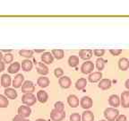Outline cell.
Wrapping results in <instances>:
<instances>
[{"label": "cell", "mask_w": 129, "mask_h": 121, "mask_svg": "<svg viewBox=\"0 0 129 121\" xmlns=\"http://www.w3.org/2000/svg\"><path fill=\"white\" fill-rule=\"evenodd\" d=\"M3 59V54H2V51H0V61H2Z\"/></svg>", "instance_id": "obj_43"}, {"label": "cell", "mask_w": 129, "mask_h": 121, "mask_svg": "<svg viewBox=\"0 0 129 121\" xmlns=\"http://www.w3.org/2000/svg\"><path fill=\"white\" fill-rule=\"evenodd\" d=\"M37 101V98L33 93H25L22 97V102L28 107L34 105Z\"/></svg>", "instance_id": "obj_2"}, {"label": "cell", "mask_w": 129, "mask_h": 121, "mask_svg": "<svg viewBox=\"0 0 129 121\" xmlns=\"http://www.w3.org/2000/svg\"><path fill=\"white\" fill-rule=\"evenodd\" d=\"M36 70L37 72L41 75L42 76H45L48 74V67H47L46 65L43 64L42 62H37L36 63Z\"/></svg>", "instance_id": "obj_8"}, {"label": "cell", "mask_w": 129, "mask_h": 121, "mask_svg": "<svg viewBox=\"0 0 129 121\" xmlns=\"http://www.w3.org/2000/svg\"><path fill=\"white\" fill-rule=\"evenodd\" d=\"M35 121H47V120H45V119H43V118H38V119H36Z\"/></svg>", "instance_id": "obj_45"}, {"label": "cell", "mask_w": 129, "mask_h": 121, "mask_svg": "<svg viewBox=\"0 0 129 121\" xmlns=\"http://www.w3.org/2000/svg\"><path fill=\"white\" fill-rule=\"evenodd\" d=\"M87 85V80L85 78H80L76 81V83H75V88L79 91L81 90H83V89L86 87Z\"/></svg>", "instance_id": "obj_27"}, {"label": "cell", "mask_w": 129, "mask_h": 121, "mask_svg": "<svg viewBox=\"0 0 129 121\" xmlns=\"http://www.w3.org/2000/svg\"><path fill=\"white\" fill-rule=\"evenodd\" d=\"M109 52L112 56H118L122 53V49H119V48H111L109 49Z\"/></svg>", "instance_id": "obj_37"}, {"label": "cell", "mask_w": 129, "mask_h": 121, "mask_svg": "<svg viewBox=\"0 0 129 121\" xmlns=\"http://www.w3.org/2000/svg\"><path fill=\"white\" fill-rule=\"evenodd\" d=\"M3 52H6V53H10L11 52V49H5V50H3Z\"/></svg>", "instance_id": "obj_44"}, {"label": "cell", "mask_w": 129, "mask_h": 121, "mask_svg": "<svg viewBox=\"0 0 129 121\" xmlns=\"http://www.w3.org/2000/svg\"><path fill=\"white\" fill-rule=\"evenodd\" d=\"M111 84H112V83H111L110 79L104 78V79H101V80L100 81L99 84H98V87H99L100 89H101V90H103V91H105V90H109V89L111 87Z\"/></svg>", "instance_id": "obj_17"}, {"label": "cell", "mask_w": 129, "mask_h": 121, "mask_svg": "<svg viewBox=\"0 0 129 121\" xmlns=\"http://www.w3.org/2000/svg\"><path fill=\"white\" fill-rule=\"evenodd\" d=\"M24 121H30V120H29V119H25Z\"/></svg>", "instance_id": "obj_46"}, {"label": "cell", "mask_w": 129, "mask_h": 121, "mask_svg": "<svg viewBox=\"0 0 129 121\" xmlns=\"http://www.w3.org/2000/svg\"><path fill=\"white\" fill-rule=\"evenodd\" d=\"M101 78H102V73L97 71V72H92L91 74H90L88 80L91 83H97V82L101 81Z\"/></svg>", "instance_id": "obj_16"}, {"label": "cell", "mask_w": 129, "mask_h": 121, "mask_svg": "<svg viewBox=\"0 0 129 121\" xmlns=\"http://www.w3.org/2000/svg\"><path fill=\"white\" fill-rule=\"evenodd\" d=\"M9 104L8 99L5 95L0 94V108H6Z\"/></svg>", "instance_id": "obj_31"}, {"label": "cell", "mask_w": 129, "mask_h": 121, "mask_svg": "<svg viewBox=\"0 0 129 121\" xmlns=\"http://www.w3.org/2000/svg\"><path fill=\"white\" fill-rule=\"evenodd\" d=\"M58 83L62 88L64 89H68L72 84V81L68 76H62L59 78Z\"/></svg>", "instance_id": "obj_14"}, {"label": "cell", "mask_w": 129, "mask_h": 121, "mask_svg": "<svg viewBox=\"0 0 129 121\" xmlns=\"http://www.w3.org/2000/svg\"><path fill=\"white\" fill-rule=\"evenodd\" d=\"M54 75H55V76H56V77H58V78H60V77H62L63 75H64V70H63L61 67H57V68L55 69Z\"/></svg>", "instance_id": "obj_36"}, {"label": "cell", "mask_w": 129, "mask_h": 121, "mask_svg": "<svg viewBox=\"0 0 129 121\" xmlns=\"http://www.w3.org/2000/svg\"><path fill=\"white\" fill-rule=\"evenodd\" d=\"M100 121H107V120H100Z\"/></svg>", "instance_id": "obj_47"}, {"label": "cell", "mask_w": 129, "mask_h": 121, "mask_svg": "<svg viewBox=\"0 0 129 121\" xmlns=\"http://www.w3.org/2000/svg\"><path fill=\"white\" fill-rule=\"evenodd\" d=\"M92 52L98 57H102V56H104L105 54V49H102V48L101 49V48H95V49L92 50Z\"/></svg>", "instance_id": "obj_34"}, {"label": "cell", "mask_w": 129, "mask_h": 121, "mask_svg": "<svg viewBox=\"0 0 129 121\" xmlns=\"http://www.w3.org/2000/svg\"><path fill=\"white\" fill-rule=\"evenodd\" d=\"M54 109L59 112H64V104L62 101H56L54 105Z\"/></svg>", "instance_id": "obj_33"}, {"label": "cell", "mask_w": 129, "mask_h": 121, "mask_svg": "<svg viewBox=\"0 0 129 121\" xmlns=\"http://www.w3.org/2000/svg\"><path fill=\"white\" fill-rule=\"evenodd\" d=\"M106 65V60L103 59L102 57H98L96 60V67L99 70V72H101V70H103Z\"/></svg>", "instance_id": "obj_29"}, {"label": "cell", "mask_w": 129, "mask_h": 121, "mask_svg": "<svg viewBox=\"0 0 129 121\" xmlns=\"http://www.w3.org/2000/svg\"><path fill=\"white\" fill-rule=\"evenodd\" d=\"M80 105L81 107L84 109H89L92 107L93 105V101L91 100V97L89 96H83L80 101Z\"/></svg>", "instance_id": "obj_5"}, {"label": "cell", "mask_w": 129, "mask_h": 121, "mask_svg": "<svg viewBox=\"0 0 129 121\" xmlns=\"http://www.w3.org/2000/svg\"><path fill=\"white\" fill-rule=\"evenodd\" d=\"M21 69V64L19 62H14L8 67L7 72L9 74H16Z\"/></svg>", "instance_id": "obj_22"}, {"label": "cell", "mask_w": 129, "mask_h": 121, "mask_svg": "<svg viewBox=\"0 0 129 121\" xmlns=\"http://www.w3.org/2000/svg\"><path fill=\"white\" fill-rule=\"evenodd\" d=\"M36 98L40 103H46L48 99V94L47 92L43 91V90H40V91H39L37 93Z\"/></svg>", "instance_id": "obj_20"}, {"label": "cell", "mask_w": 129, "mask_h": 121, "mask_svg": "<svg viewBox=\"0 0 129 121\" xmlns=\"http://www.w3.org/2000/svg\"><path fill=\"white\" fill-rule=\"evenodd\" d=\"M66 117V113L59 112L56 109H52L50 112V118L53 121H62Z\"/></svg>", "instance_id": "obj_7"}, {"label": "cell", "mask_w": 129, "mask_h": 121, "mask_svg": "<svg viewBox=\"0 0 129 121\" xmlns=\"http://www.w3.org/2000/svg\"><path fill=\"white\" fill-rule=\"evenodd\" d=\"M119 116V111L118 109H115V108L109 107L104 110V117L105 118L109 121H114L117 119V117Z\"/></svg>", "instance_id": "obj_1"}, {"label": "cell", "mask_w": 129, "mask_h": 121, "mask_svg": "<svg viewBox=\"0 0 129 121\" xmlns=\"http://www.w3.org/2000/svg\"><path fill=\"white\" fill-rule=\"evenodd\" d=\"M6 68V66H5V63L2 62V61H0V72H3Z\"/></svg>", "instance_id": "obj_40"}, {"label": "cell", "mask_w": 129, "mask_h": 121, "mask_svg": "<svg viewBox=\"0 0 129 121\" xmlns=\"http://www.w3.org/2000/svg\"><path fill=\"white\" fill-rule=\"evenodd\" d=\"M70 121H81V115L79 113H72L70 115Z\"/></svg>", "instance_id": "obj_35"}, {"label": "cell", "mask_w": 129, "mask_h": 121, "mask_svg": "<svg viewBox=\"0 0 129 121\" xmlns=\"http://www.w3.org/2000/svg\"><path fill=\"white\" fill-rule=\"evenodd\" d=\"M24 120H25V118L21 117V116L18 115V114H17L16 116H14V117L13 118V121H24Z\"/></svg>", "instance_id": "obj_38"}, {"label": "cell", "mask_w": 129, "mask_h": 121, "mask_svg": "<svg viewBox=\"0 0 129 121\" xmlns=\"http://www.w3.org/2000/svg\"><path fill=\"white\" fill-rule=\"evenodd\" d=\"M21 67L23 71L25 72H29L32 69L33 67V64L30 60L29 59H24L23 61H22V64H21Z\"/></svg>", "instance_id": "obj_24"}, {"label": "cell", "mask_w": 129, "mask_h": 121, "mask_svg": "<svg viewBox=\"0 0 129 121\" xmlns=\"http://www.w3.org/2000/svg\"><path fill=\"white\" fill-rule=\"evenodd\" d=\"M118 67L120 70L125 71L129 68V60L126 57H122L118 60Z\"/></svg>", "instance_id": "obj_23"}, {"label": "cell", "mask_w": 129, "mask_h": 121, "mask_svg": "<svg viewBox=\"0 0 129 121\" xmlns=\"http://www.w3.org/2000/svg\"><path fill=\"white\" fill-rule=\"evenodd\" d=\"M116 121H126V116L125 115H119L117 117Z\"/></svg>", "instance_id": "obj_39"}, {"label": "cell", "mask_w": 129, "mask_h": 121, "mask_svg": "<svg viewBox=\"0 0 129 121\" xmlns=\"http://www.w3.org/2000/svg\"><path fill=\"white\" fill-rule=\"evenodd\" d=\"M4 93H5V96H6L7 99L14 100V99H16V98H17V96H18V94H17V92L15 91V89L10 88V87L6 88Z\"/></svg>", "instance_id": "obj_19"}, {"label": "cell", "mask_w": 129, "mask_h": 121, "mask_svg": "<svg viewBox=\"0 0 129 121\" xmlns=\"http://www.w3.org/2000/svg\"><path fill=\"white\" fill-rule=\"evenodd\" d=\"M125 86L126 87V89H128V90H129V79H127V80L125 81Z\"/></svg>", "instance_id": "obj_42"}, {"label": "cell", "mask_w": 129, "mask_h": 121, "mask_svg": "<svg viewBox=\"0 0 129 121\" xmlns=\"http://www.w3.org/2000/svg\"><path fill=\"white\" fill-rule=\"evenodd\" d=\"M51 54L54 56L55 58L57 59V60H60L64 57V51L61 48H55V49H52L51 51Z\"/></svg>", "instance_id": "obj_26"}, {"label": "cell", "mask_w": 129, "mask_h": 121, "mask_svg": "<svg viewBox=\"0 0 129 121\" xmlns=\"http://www.w3.org/2000/svg\"><path fill=\"white\" fill-rule=\"evenodd\" d=\"M92 50L91 49H89V48H85V49H81L79 51V56H80V58L83 59V60H89V59L91 58V56H92Z\"/></svg>", "instance_id": "obj_11"}, {"label": "cell", "mask_w": 129, "mask_h": 121, "mask_svg": "<svg viewBox=\"0 0 129 121\" xmlns=\"http://www.w3.org/2000/svg\"><path fill=\"white\" fill-rule=\"evenodd\" d=\"M24 83V76L22 75V74H18L14 76V80H13L12 85L14 87V89H17L22 87V83Z\"/></svg>", "instance_id": "obj_6"}, {"label": "cell", "mask_w": 129, "mask_h": 121, "mask_svg": "<svg viewBox=\"0 0 129 121\" xmlns=\"http://www.w3.org/2000/svg\"><path fill=\"white\" fill-rule=\"evenodd\" d=\"M41 61L45 65H50L54 61V56L50 52H44L41 55Z\"/></svg>", "instance_id": "obj_15"}, {"label": "cell", "mask_w": 129, "mask_h": 121, "mask_svg": "<svg viewBox=\"0 0 129 121\" xmlns=\"http://www.w3.org/2000/svg\"><path fill=\"white\" fill-rule=\"evenodd\" d=\"M49 83H50V81H49L48 77L46 76H40L37 80V84L41 88H46L49 85Z\"/></svg>", "instance_id": "obj_21"}, {"label": "cell", "mask_w": 129, "mask_h": 121, "mask_svg": "<svg viewBox=\"0 0 129 121\" xmlns=\"http://www.w3.org/2000/svg\"><path fill=\"white\" fill-rule=\"evenodd\" d=\"M0 83L3 87L5 88H8L12 84V79H11V76L7 74H4L1 76V79H0Z\"/></svg>", "instance_id": "obj_12"}, {"label": "cell", "mask_w": 129, "mask_h": 121, "mask_svg": "<svg viewBox=\"0 0 129 121\" xmlns=\"http://www.w3.org/2000/svg\"><path fill=\"white\" fill-rule=\"evenodd\" d=\"M120 104L123 108H129V91H125L121 93Z\"/></svg>", "instance_id": "obj_10"}, {"label": "cell", "mask_w": 129, "mask_h": 121, "mask_svg": "<svg viewBox=\"0 0 129 121\" xmlns=\"http://www.w3.org/2000/svg\"><path fill=\"white\" fill-rule=\"evenodd\" d=\"M44 51H45V49H44V48H42V49H35L34 52H36V53H44Z\"/></svg>", "instance_id": "obj_41"}, {"label": "cell", "mask_w": 129, "mask_h": 121, "mask_svg": "<svg viewBox=\"0 0 129 121\" xmlns=\"http://www.w3.org/2000/svg\"><path fill=\"white\" fill-rule=\"evenodd\" d=\"M79 64V57L77 56H70L68 58V65L71 67H77Z\"/></svg>", "instance_id": "obj_28"}, {"label": "cell", "mask_w": 129, "mask_h": 121, "mask_svg": "<svg viewBox=\"0 0 129 121\" xmlns=\"http://www.w3.org/2000/svg\"><path fill=\"white\" fill-rule=\"evenodd\" d=\"M3 60H4V63H12L13 60H14V55L12 53H6V54L3 55Z\"/></svg>", "instance_id": "obj_32"}, {"label": "cell", "mask_w": 129, "mask_h": 121, "mask_svg": "<svg viewBox=\"0 0 129 121\" xmlns=\"http://www.w3.org/2000/svg\"><path fill=\"white\" fill-rule=\"evenodd\" d=\"M81 118H82V121H94V114L91 111L86 110L83 112Z\"/></svg>", "instance_id": "obj_25"}, {"label": "cell", "mask_w": 129, "mask_h": 121, "mask_svg": "<svg viewBox=\"0 0 129 121\" xmlns=\"http://www.w3.org/2000/svg\"><path fill=\"white\" fill-rule=\"evenodd\" d=\"M109 103L112 108H117L120 105V98L117 94H112L109 98Z\"/></svg>", "instance_id": "obj_18"}, {"label": "cell", "mask_w": 129, "mask_h": 121, "mask_svg": "<svg viewBox=\"0 0 129 121\" xmlns=\"http://www.w3.org/2000/svg\"><path fill=\"white\" fill-rule=\"evenodd\" d=\"M33 53L34 51L30 50V49H22V50L19 51V55L24 57H27V58H30L33 56Z\"/></svg>", "instance_id": "obj_30"}, {"label": "cell", "mask_w": 129, "mask_h": 121, "mask_svg": "<svg viewBox=\"0 0 129 121\" xmlns=\"http://www.w3.org/2000/svg\"><path fill=\"white\" fill-rule=\"evenodd\" d=\"M35 91V85L31 81H25L22 85V92L25 93H32Z\"/></svg>", "instance_id": "obj_4"}, {"label": "cell", "mask_w": 129, "mask_h": 121, "mask_svg": "<svg viewBox=\"0 0 129 121\" xmlns=\"http://www.w3.org/2000/svg\"><path fill=\"white\" fill-rule=\"evenodd\" d=\"M67 102H68L69 106H70L71 108H76L79 106L80 101H79L78 97H77L76 95L71 94L67 97Z\"/></svg>", "instance_id": "obj_13"}, {"label": "cell", "mask_w": 129, "mask_h": 121, "mask_svg": "<svg viewBox=\"0 0 129 121\" xmlns=\"http://www.w3.org/2000/svg\"><path fill=\"white\" fill-rule=\"evenodd\" d=\"M94 70V64L91 61H85L83 63V65L81 66V71L84 75H89L91 74Z\"/></svg>", "instance_id": "obj_3"}, {"label": "cell", "mask_w": 129, "mask_h": 121, "mask_svg": "<svg viewBox=\"0 0 129 121\" xmlns=\"http://www.w3.org/2000/svg\"><path fill=\"white\" fill-rule=\"evenodd\" d=\"M30 113H31V109L28 106H20L18 108V115H20L23 118L30 117Z\"/></svg>", "instance_id": "obj_9"}]
</instances>
